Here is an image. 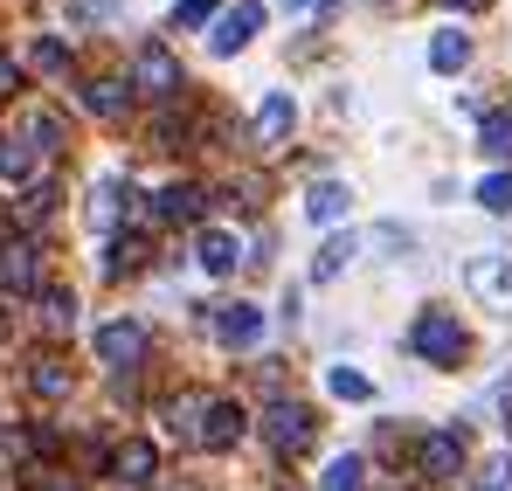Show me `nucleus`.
Instances as JSON below:
<instances>
[{
    "mask_svg": "<svg viewBox=\"0 0 512 491\" xmlns=\"http://www.w3.org/2000/svg\"><path fill=\"white\" fill-rule=\"evenodd\" d=\"M409 353L429 360V367H457V360H464V326H457V312H443V305L416 312V326H409Z\"/></svg>",
    "mask_w": 512,
    "mask_h": 491,
    "instance_id": "obj_1",
    "label": "nucleus"
},
{
    "mask_svg": "<svg viewBox=\"0 0 512 491\" xmlns=\"http://www.w3.org/2000/svg\"><path fill=\"white\" fill-rule=\"evenodd\" d=\"M263 436H270L277 457H305L319 443V415L305 409V402H270L263 409Z\"/></svg>",
    "mask_w": 512,
    "mask_h": 491,
    "instance_id": "obj_2",
    "label": "nucleus"
},
{
    "mask_svg": "<svg viewBox=\"0 0 512 491\" xmlns=\"http://www.w3.org/2000/svg\"><path fill=\"white\" fill-rule=\"evenodd\" d=\"M464 284H471V298H478V305H492V312H512V256H506V249H485V256H471V263H464Z\"/></svg>",
    "mask_w": 512,
    "mask_h": 491,
    "instance_id": "obj_3",
    "label": "nucleus"
},
{
    "mask_svg": "<svg viewBox=\"0 0 512 491\" xmlns=\"http://www.w3.org/2000/svg\"><path fill=\"white\" fill-rule=\"evenodd\" d=\"M146 353H153V332L139 326V319H111V326H97V360H104V367L132 374Z\"/></svg>",
    "mask_w": 512,
    "mask_h": 491,
    "instance_id": "obj_4",
    "label": "nucleus"
},
{
    "mask_svg": "<svg viewBox=\"0 0 512 491\" xmlns=\"http://www.w3.org/2000/svg\"><path fill=\"white\" fill-rule=\"evenodd\" d=\"M457 464H464V429H429L423 443H416V471H423L429 485H450Z\"/></svg>",
    "mask_w": 512,
    "mask_h": 491,
    "instance_id": "obj_5",
    "label": "nucleus"
},
{
    "mask_svg": "<svg viewBox=\"0 0 512 491\" xmlns=\"http://www.w3.org/2000/svg\"><path fill=\"white\" fill-rule=\"evenodd\" d=\"M132 90H146V97H180V63H173V49H160V42H146L139 56H132Z\"/></svg>",
    "mask_w": 512,
    "mask_h": 491,
    "instance_id": "obj_6",
    "label": "nucleus"
},
{
    "mask_svg": "<svg viewBox=\"0 0 512 491\" xmlns=\"http://www.w3.org/2000/svg\"><path fill=\"white\" fill-rule=\"evenodd\" d=\"M111 478H118V485H125V491L153 485V478H160V450H153L146 436H125V443L111 450Z\"/></svg>",
    "mask_w": 512,
    "mask_h": 491,
    "instance_id": "obj_7",
    "label": "nucleus"
},
{
    "mask_svg": "<svg viewBox=\"0 0 512 491\" xmlns=\"http://www.w3.org/2000/svg\"><path fill=\"white\" fill-rule=\"evenodd\" d=\"M243 429H250V415L236 409V402H208V409H201V429H194V443H201V450H236Z\"/></svg>",
    "mask_w": 512,
    "mask_h": 491,
    "instance_id": "obj_8",
    "label": "nucleus"
},
{
    "mask_svg": "<svg viewBox=\"0 0 512 491\" xmlns=\"http://www.w3.org/2000/svg\"><path fill=\"white\" fill-rule=\"evenodd\" d=\"M256 28H263V7H256V0H236V7H229V14L215 21L208 49H215V56H236V49H250V35H256Z\"/></svg>",
    "mask_w": 512,
    "mask_h": 491,
    "instance_id": "obj_9",
    "label": "nucleus"
},
{
    "mask_svg": "<svg viewBox=\"0 0 512 491\" xmlns=\"http://www.w3.org/2000/svg\"><path fill=\"white\" fill-rule=\"evenodd\" d=\"M0 284L7 291H42V249L28 243H0Z\"/></svg>",
    "mask_w": 512,
    "mask_h": 491,
    "instance_id": "obj_10",
    "label": "nucleus"
},
{
    "mask_svg": "<svg viewBox=\"0 0 512 491\" xmlns=\"http://www.w3.org/2000/svg\"><path fill=\"white\" fill-rule=\"evenodd\" d=\"M208 326H215V339H222L229 353H243V346L263 339V312H256V305H215V319H208Z\"/></svg>",
    "mask_w": 512,
    "mask_h": 491,
    "instance_id": "obj_11",
    "label": "nucleus"
},
{
    "mask_svg": "<svg viewBox=\"0 0 512 491\" xmlns=\"http://www.w3.org/2000/svg\"><path fill=\"white\" fill-rule=\"evenodd\" d=\"M125 208H132V180L104 173V180L90 187V229H118V222H125Z\"/></svg>",
    "mask_w": 512,
    "mask_h": 491,
    "instance_id": "obj_12",
    "label": "nucleus"
},
{
    "mask_svg": "<svg viewBox=\"0 0 512 491\" xmlns=\"http://www.w3.org/2000/svg\"><path fill=\"white\" fill-rule=\"evenodd\" d=\"M291 125H298L291 90H270V97H263V111H256V146H284V139H291Z\"/></svg>",
    "mask_w": 512,
    "mask_h": 491,
    "instance_id": "obj_13",
    "label": "nucleus"
},
{
    "mask_svg": "<svg viewBox=\"0 0 512 491\" xmlns=\"http://www.w3.org/2000/svg\"><path fill=\"white\" fill-rule=\"evenodd\" d=\"M194 263H201L208 277H229V270L243 263V243H236L229 229H201V236H194Z\"/></svg>",
    "mask_w": 512,
    "mask_h": 491,
    "instance_id": "obj_14",
    "label": "nucleus"
},
{
    "mask_svg": "<svg viewBox=\"0 0 512 491\" xmlns=\"http://www.w3.org/2000/svg\"><path fill=\"white\" fill-rule=\"evenodd\" d=\"M70 388H77V374H70L56 353H35V360H28V395H42V402H63Z\"/></svg>",
    "mask_w": 512,
    "mask_h": 491,
    "instance_id": "obj_15",
    "label": "nucleus"
},
{
    "mask_svg": "<svg viewBox=\"0 0 512 491\" xmlns=\"http://www.w3.org/2000/svg\"><path fill=\"white\" fill-rule=\"evenodd\" d=\"M201 201H208V194H201L194 180H173V187L153 194V215H160V222H201Z\"/></svg>",
    "mask_w": 512,
    "mask_h": 491,
    "instance_id": "obj_16",
    "label": "nucleus"
},
{
    "mask_svg": "<svg viewBox=\"0 0 512 491\" xmlns=\"http://www.w3.org/2000/svg\"><path fill=\"white\" fill-rule=\"evenodd\" d=\"M84 111H90V118H125V111H132V83L90 77V83H84Z\"/></svg>",
    "mask_w": 512,
    "mask_h": 491,
    "instance_id": "obj_17",
    "label": "nucleus"
},
{
    "mask_svg": "<svg viewBox=\"0 0 512 491\" xmlns=\"http://www.w3.org/2000/svg\"><path fill=\"white\" fill-rule=\"evenodd\" d=\"M14 139H28V153H63V146H70V125H63L56 111H28V125H21Z\"/></svg>",
    "mask_w": 512,
    "mask_h": 491,
    "instance_id": "obj_18",
    "label": "nucleus"
},
{
    "mask_svg": "<svg viewBox=\"0 0 512 491\" xmlns=\"http://www.w3.org/2000/svg\"><path fill=\"white\" fill-rule=\"evenodd\" d=\"M346 208H353V194H346L340 180H319V187L305 194V215H312V222H340Z\"/></svg>",
    "mask_w": 512,
    "mask_h": 491,
    "instance_id": "obj_19",
    "label": "nucleus"
},
{
    "mask_svg": "<svg viewBox=\"0 0 512 491\" xmlns=\"http://www.w3.org/2000/svg\"><path fill=\"white\" fill-rule=\"evenodd\" d=\"M132 270H146V236H111V249H104V277H132Z\"/></svg>",
    "mask_w": 512,
    "mask_h": 491,
    "instance_id": "obj_20",
    "label": "nucleus"
},
{
    "mask_svg": "<svg viewBox=\"0 0 512 491\" xmlns=\"http://www.w3.org/2000/svg\"><path fill=\"white\" fill-rule=\"evenodd\" d=\"M429 63H436L443 77H450V70H464V63H471V35H457V28H443V35L429 42Z\"/></svg>",
    "mask_w": 512,
    "mask_h": 491,
    "instance_id": "obj_21",
    "label": "nucleus"
},
{
    "mask_svg": "<svg viewBox=\"0 0 512 491\" xmlns=\"http://www.w3.org/2000/svg\"><path fill=\"white\" fill-rule=\"evenodd\" d=\"M478 153L512 160V111H485V125H478Z\"/></svg>",
    "mask_w": 512,
    "mask_h": 491,
    "instance_id": "obj_22",
    "label": "nucleus"
},
{
    "mask_svg": "<svg viewBox=\"0 0 512 491\" xmlns=\"http://www.w3.org/2000/svg\"><path fill=\"white\" fill-rule=\"evenodd\" d=\"M353 256H360V243H353V236H333V243L312 256V277H319V284H333V277H340Z\"/></svg>",
    "mask_w": 512,
    "mask_h": 491,
    "instance_id": "obj_23",
    "label": "nucleus"
},
{
    "mask_svg": "<svg viewBox=\"0 0 512 491\" xmlns=\"http://www.w3.org/2000/svg\"><path fill=\"white\" fill-rule=\"evenodd\" d=\"M319 491H367V464H360V457H333L326 478H319Z\"/></svg>",
    "mask_w": 512,
    "mask_h": 491,
    "instance_id": "obj_24",
    "label": "nucleus"
},
{
    "mask_svg": "<svg viewBox=\"0 0 512 491\" xmlns=\"http://www.w3.org/2000/svg\"><path fill=\"white\" fill-rule=\"evenodd\" d=\"M28 173H35L28 139H14V132H7V139H0V180H28Z\"/></svg>",
    "mask_w": 512,
    "mask_h": 491,
    "instance_id": "obj_25",
    "label": "nucleus"
},
{
    "mask_svg": "<svg viewBox=\"0 0 512 491\" xmlns=\"http://www.w3.org/2000/svg\"><path fill=\"white\" fill-rule=\"evenodd\" d=\"M42 326L70 332V326H77V298H70V291H42Z\"/></svg>",
    "mask_w": 512,
    "mask_h": 491,
    "instance_id": "obj_26",
    "label": "nucleus"
},
{
    "mask_svg": "<svg viewBox=\"0 0 512 491\" xmlns=\"http://www.w3.org/2000/svg\"><path fill=\"white\" fill-rule=\"evenodd\" d=\"M201 409H208V402H201V395H180V402H173V409H167L173 436H187V443H194V429H201Z\"/></svg>",
    "mask_w": 512,
    "mask_h": 491,
    "instance_id": "obj_27",
    "label": "nucleus"
},
{
    "mask_svg": "<svg viewBox=\"0 0 512 491\" xmlns=\"http://www.w3.org/2000/svg\"><path fill=\"white\" fill-rule=\"evenodd\" d=\"M28 63H35V70H49V77H56V70H70V49H63V42H56V35H35V49H28Z\"/></svg>",
    "mask_w": 512,
    "mask_h": 491,
    "instance_id": "obj_28",
    "label": "nucleus"
},
{
    "mask_svg": "<svg viewBox=\"0 0 512 491\" xmlns=\"http://www.w3.org/2000/svg\"><path fill=\"white\" fill-rule=\"evenodd\" d=\"M333 395H340V402H367V395H374V381H367V374H353V367H333Z\"/></svg>",
    "mask_w": 512,
    "mask_h": 491,
    "instance_id": "obj_29",
    "label": "nucleus"
},
{
    "mask_svg": "<svg viewBox=\"0 0 512 491\" xmlns=\"http://www.w3.org/2000/svg\"><path fill=\"white\" fill-rule=\"evenodd\" d=\"M478 201H485L492 215H512V173H492V180L478 187Z\"/></svg>",
    "mask_w": 512,
    "mask_h": 491,
    "instance_id": "obj_30",
    "label": "nucleus"
},
{
    "mask_svg": "<svg viewBox=\"0 0 512 491\" xmlns=\"http://www.w3.org/2000/svg\"><path fill=\"white\" fill-rule=\"evenodd\" d=\"M478 491H512V457H492L485 478H478Z\"/></svg>",
    "mask_w": 512,
    "mask_h": 491,
    "instance_id": "obj_31",
    "label": "nucleus"
},
{
    "mask_svg": "<svg viewBox=\"0 0 512 491\" xmlns=\"http://www.w3.org/2000/svg\"><path fill=\"white\" fill-rule=\"evenodd\" d=\"M118 7H125V0H70V14H77V21H111Z\"/></svg>",
    "mask_w": 512,
    "mask_h": 491,
    "instance_id": "obj_32",
    "label": "nucleus"
},
{
    "mask_svg": "<svg viewBox=\"0 0 512 491\" xmlns=\"http://www.w3.org/2000/svg\"><path fill=\"white\" fill-rule=\"evenodd\" d=\"M208 14H215V0H180V7H173V21H180V28H201Z\"/></svg>",
    "mask_w": 512,
    "mask_h": 491,
    "instance_id": "obj_33",
    "label": "nucleus"
},
{
    "mask_svg": "<svg viewBox=\"0 0 512 491\" xmlns=\"http://www.w3.org/2000/svg\"><path fill=\"white\" fill-rule=\"evenodd\" d=\"M28 485L35 491H84L77 478H63V471H28Z\"/></svg>",
    "mask_w": 512,
    "mask_h": 491,
    "instance_id": "obj_34",
    "label": "nucleus"
},
{
    "mask_svg": "<svg viewBox=\"0 0 512 491\" xmlns=\"http://www.w3.org/2000/svg\"><path fill=\"white\" fill-rule=\"evenodd\" d=\"M14 83H21V70H14V63L0 56V97H14Z\"/></svg>",
    "mask_w": 512,
    "mask_h": 491,
    "instance_id": "obj_35",
    "label": "nucleus"
},
{
    "mask_svg": "<svg viewBox=\"0 0 512 491\" xmlns=\"http://www.w3.org/2000/svg\"><path fill=\"white\" fill-rule=\"evenodd\" d=\"M450 7H464V14H478V7H485V0H450Z\"/></svg>",
    "mask_w": 512,
    "mask_h": 491,
    "instance_id": "obj_36",
    "label": "nucleus"
},
{
    "mask_svg": "<svg viewBox=\"0 0 512 491\" xmlns=\"http://www.w3.org/2000/svg\"><path fill=\"white\" fill-rule=\"evenodd\" d=\"M284 7H312V0H284Z\"/></svg>",
    "mask_w": 512,
    "mask_h": 491,
    "instance_id": "obj_37",
    "label": "nucleus"
},
{
    "mask_svg": "<svg viewBox=\"0 0 512 491\" xmlns=\"http://www.w3.org/2000/svg\"><path fill=\"white\" fill-rule=\"evenodd\" d=\"M0 332H7V319H0Z\"/></svg>",
    "mask_w": 512,
    "mask_h": 491,
    "instance_id": "obj_38",
    "label": "nucleus"
}]
</instances>
